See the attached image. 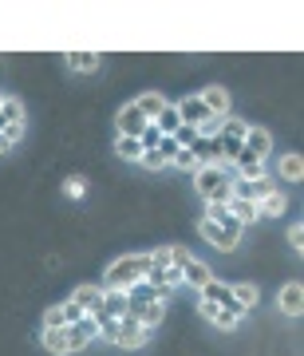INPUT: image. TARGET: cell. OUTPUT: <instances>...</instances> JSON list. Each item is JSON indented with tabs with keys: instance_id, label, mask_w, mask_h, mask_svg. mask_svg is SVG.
<instances>
[{
	"instance_id": "21",
	"label": "cell",
	"mask_w": 304,
	"mask_h": 356,
	"mask_svg": "<svg viewBox=\"0 0 304 356\" xmlns=\"http://www.w3.org/2000/svg\"><path fill=\"white\" fill-rule=\"evenodd\" d=\"M280 178H285V182H301L304 178V159L301 154H285V159H280Z\"/></svg>"
},
{
	"instance_id": "27",
	"label": "cell",
	"mask_w": 304,
	"mask_h": 356,
	"mask_svg": "<svg viewBox=\"0 0 304 356\" xmlns=\"http://www.w3.org/2000/svg\"><path fill=\"white\" fill-rule=\"evenodd\" d=\"M139 143H142V151H158V143H162V131L154 127V123H146V131L139 135Z\"/></svg>"
},
{
	"instance_id": "12",
	"label": "cell",
	"mask_w": 304,
	"mask_h": 356,
	"mask_svg": "<svg viewBox=\"0 0 304 356\" xmlns=\"http://www.w3.org/2000/svg\"><path fill=\"white\" fill-rule=\"evenodd\" d=\"M71 301H76L83 313H99L103 309V285H79V289L71 293Z\"/></svg>"
},
{
	"instance_id": "33",
	"label": "cell",
	"mask_w": 304,
	"mask_h": 356,
	"mask_svg": "<svg viewBox=\"0 0 304 356\" xmlns=\"http://www.w3.org/2000/svg\"><path fill=\"white\" fill-rule=\"evenodd\" d=\"M44 329H64V309H60V305L44 313Z\"/></svg>"
},
{
	"instance_id": "30",
	"label": "cell",
	"mask_w": 304,
	"mask_h": 356,
	"mask_svg": "<svg viewBox=\"0 0 304 356\" xmlns=\"http://www.w3.org/2000/svg\"><path fill=\"white\" fill-rule=\"evenodd\" d=\"M182 151V147H178L174 143V135H162V143H158V154H162L166 163H174V154Z\"/></svg>"
},
{
	"instance_id": "32",
	"label": "cell",
	"mask_w": 304,
	"mask_h": 356,
	"mask_svg": "<svg viewBox=\"0 0 304 356\" xmlns=\"http://www.w3.org/2000/svg\"><path fill=\"white\" fill-rule=\"evenodd\" d=\"M194 139H198V127H186V123H182V127L174 131V143H178V147H190Z\"/></svg>"
},
{
	"instance_id": "8",
	"label": "cell",
	"mask_w": 304,
	"mask_h": 356,
	"mask_svg": "<svg viewBox=\"0 0 304 356\" xmlns=\"http://www.w3.org/2000/svg\"><path fill=\"white\" fill-rule=\"evenodd\" d=\"M198 99L205 103V111L214 115V119H226V115H229V91L217 88V83H214V88H205V91H198Z\"/></svg>"
},
{
	"instance_id": "10",
	"label": "cell",
	"mask_w": 304,
	"mask_h": 356,
	"mask_svg": "<svg viewBox=\"0 0 304 356\" xmlns=\"http://www.w3.org/2000/svg\"><path fill=\"white\" fill-rule=\"evenodd\" d=\"M229 166H237V170H233V178H245V182H249V178H265V163H261L257 154H249V151H241Z\"/></svg>"
},
{
	"instance_id": "19",
	"label": "cell",
	"mask_w": 304,
	"mask_h": 356,
	"mask_svg": "<svg viewBox=\"0 0 304 356\" xmlns=\"http://www.w3.org/2000/svg\"><path fill=\"white\" fill-rule=\"evenodd\" d=\"M115 154H119L123 163H139V159H142V143L139 139H127V135H119V139H115Z\"/></svg>"
},
{
	"instance_id": "25",
	"label": "cell",
	"mask_w": 304,
	"mask_h": 356,
	"mask_svg": "<svg viewBox=\"0 0 304 356\" xmlns=\"http://www.w3.org/2000/svg\"><path fill=\"white\" fill-rule=\"evenodd\" d=\"M91 317H95V325H99V337H103V341H111V344H115L119 321H115V317H107V313H91Z\"/></svg>"
},
{
	"instance_id": "24",
	"label": "cell",
	"mask_w": 304,
	"mask_h": 356,
	"mask_svg": "<svg viewBox=\"0 0 304 356\" xmlns=\"http://www.w3.org/2000/svg\"><path fill=\"white\" fill-rule=\"evenodd\" d=\"M154 127L162 131V135H174V131L182 127V119H178V107H174V103H166V111L154 119Z\"/></svg>"
},
{
	"instance_id": "18",
	"label": "cell",
	"mask_w": 304,
	"mask_h": 356,
	"mask_svg": "<svg viewBox=\"0 0 304 356\" xmlns=\"http://www.w3.org/2000/svg\"><path fill=\"white\" fill-rule=\"evenodd\" d=\"M135 317H139L142 325H146V329L154 332V329H158V325L166 321V301H151V305H142L139 313H135Z\"/></svg>"
},
{
	"instance_id": "15",
	"label": "cell",
	"mask_w": 304,
	"mask_h": 356,
	"mask_svg": "<svg viewBox=\"0 0 304 356\" xmlns=\"http://www.w3.org/2000/svg\"><path fill=\"white\" fill-rule=\"evenodd\" d=\"M99 313H107V317H127V293L123 289H103V309Z\"/></svg>"
},
{
	"instance_id": "3",
	"label": "cell",
	"mask_w": 304,
	"mask_h": 356,
	"mask_svg": "<svg viewBox=\"0 0 304 356\" xmlns=\"http://www.w3.org/2000/svg\"><path fill=\"white\" fill-rule=\"evenodd\" d=\"M151 341V329H146V325H142L139 317H119V332H115V344H119V348H139V344H146Z\"/></svg>"
},
{
	"instance_id": "23",
	"label": "cell",
	"mask_w": 304,
	"mask_h": 356,
	"mask_svg": "<svg viewBox=\"0 0 304 356\" xmlns=\"http://www.w3.org/2000/svg\"><path fill=\"white\" fill-rule=\"evenodd\" d=\"M233 301L249 313V309L257 305V285H253V281H241V285H233Z\"/></svg>"
},
{
	"instance_id": "35",
	"label": "cell",
	"mask_w": 304,
	"mask_h": 356,
	"mask_svg": "<svg viewBox=\"0 0 304 356\" xmlns=\"http://www.w3.org/2000/svg\"><path fill=\"white\" fill-rule=\"evenodd\" d=\"M289 242H292V250H304V226H292L289 229Z\"/></svg>"
},
{
	"instance_id": "26",
	"label": "cell",
	"mask_w": 304,
	"mask_h": 356,
	"mask_svg": "<svg viewBox=\"0 0 304 356\" xmlns=\"http://www.w3.org/2000/svg\"><path fill=\"white\" fill-rule=\"evenodd\" d=\"M241 317H245V313H233V309H214V317H210V321H214L217 329H233Z\"/></svg>"
},
{
	"instance_id": "2",
	"label": "cell",
	"mask_w": 304,
	"mask_h": 356,
	"mask_svg": "<svg viewBox=\"0 0 304 356\" xmlns=\"http://www.w3.org/2000/svg\"><path fill=\"white\" fill-rule=\"evenodd\" d=\"M241 234H245V226H241L233 214H229L226 222H205L202 218V238L214 245V250H237Z\"/></svg>"
},
{
	"instance_id": "13",
	"label": "cell",
	"mask_w": 304,
	"mask_h": 356,
	"mask_svg": "<svg viewBox=\"0 0 304 356\" xmlns=\"http://www.w3.org/2000/svg\"><path fill=\"white\" fill-rule=\"evenodd\" d=\"M44 348H48L51 356H71V332L64 329H44Z\"/></svg>"
},
{
	"instance_id": "20",
	"label": "cell",
	"mask_w": 304,
	"mask_h": 356,
	"mask_svg": "<svg viewBox=\"0 0 304 356\" xmlns=\"http://www.w3.org/2000/svg\"><path fill=\"white\" fill-rule=\"evenodd\" d=\"M64 60H67L71 72H95V67H99V56H95V51H67Z\"/></svg>"
},
{
	"instance_id": "36",
	"label": "cell",
	"mask_w": 304,
	"mask_h": 356,
	"mask_svg": "<svg viewBox=\"0 0 304 356\" xmlns=\"http://www.w3.org/2000/svg\"><path fill=\"white\" fill-rule=\"evenodd\" d=\"M0 103H4V95H0Z\"/></svg>"
},
{
	"instance_id": "29",
	"label": "cell",
	"mask_w": 304,
	"mask_h": 356,
	"mask_svg": "<svg viewBox=\"0 0 304 356\" xmlns=\"http://www.w3.org/2000/svg\"><path fill=\"white\" fill-rule=\"evenodd\" d=\"M60 309H64V325H79V321L87 317V313H83V309H79L76 301H64Z\"/></svg>"
},
{
	"instance_id": "16",
	"label": "cell",
	"mask_w": 304,
	"mask_h": 356,
	"mask_svg": "<svg viewBox=\"0 0 304 356\" xmlns=\"http://www.w3.org/2000/svg\"><path fill=\"white\" fill-rule=\"evenodd\" d=\"M135 107L146 115V123H154V119L166 111V95H158V91H146V95H139V99H135Z\"/></svg>"
},
{
	"instance_id": "34",
	"label": "cell",
	"mask_w": 304,
	"mask_h": 356,
	"mask_svg": "<svg viewBox=\"0 0 304 356\" xmlns=\"http://www.w3.org/2000/svg\"><path fill=\"white\" fill-rule=\"evenodd\" d=\"M64 191L71 194V198H79V194L87 191V182H83V178H67V182H64Z\"/></svg>"
},
{
	"instance_id": "7",
	"label": "cell",
	"mask_w": 304,
	"mask_h": 356,
	"mask_svg": "<svg viewBox=\"0 0 304 356\" xmlns=\"http://www.w3.org/2000/svg\"><path fill=\"white\" fill-rule=\"evenodd\" d=\"M178 107V119L186 123V127H202L205 119H210V111H205V103L198 99V95H186L182 103H174Z\"/></svg>"
},
{
	"instance_id": "14",
	"label": "cell",
	"mask_w": 304,
	"mask_h": 356,
	"mask_svg": "<svg viewBox=\"0 0 304 356\" xmlns=\"http://www.w3.org/2000/svg\"><path fill=\"white\" fill-rule=\"evenodd\" d=\"M210 277H214V273H210V266H205V261H198V257H190V261L182 266V281H186L190 289H202Z\"/></svg>"
},
{
	"instance_id": "31",
	"label": "cell",
	"mask_w": 304,
	"mask_h": 356,
	"mask_svg": "<svg viewBox=\"0 0 304 356\" xmlns=\"http://www.w3.org/2000/svg\"><path fill=\"white\" fill-rule=\"evenodd\" d=\"M170 166H182V170H202V166H198V159H194L190 151H186V147H182V151L174 154V163Z\"/></svg>"
},
{
	"instance_id": "17",
	"label": "cell",
	"mask_w": 304,
	"mask_h": 356,
	"mask_svg": "<svg viewBox=\"0 0 304 356\" xmlns=\"http://www.w3.org/2000/svg\"><path fill=\"white\" fill-rule=\"evenodd\" d=\"M285 206H289V202H285V194H280V191H269L265 198L257 202V218H261V214H265V218H280V214H285Z\"/></svg>"
},
{
	"instance_id": "9",
	"label": "cell",
	"mask_w": 304,
	"mask_h": 356,
	"mask_svg": "<svg viewBox=\"0 0 304 356\" xmlns=\"http://www.w3.org/2000/svg\"><path fill=\"white\" fill-rule=\"evenodd\" d=\"M241 151H249V154H257L261 163L269 159V151H273V135H269L265 127H249L245 131V147Z\"/></svg>"
},
{
	"instance_id": "6",
	"label": "cell",
	"mask_w": 304,
	"mask_h": 356,
	"mask_svg": "<svg viewBox=\"0 0 304 356\" xmlns=\"http://www.w3.org/2000/svg\"><path fill=\"white\" fill-rule=\"evenodd\" d=\"M115 127H119V135H127V139H139L142 131H146V115H142L135 103H127L123 111L115 115Z\"/></svg>"
},
{
	"instance_id": "28",
	"label": "cell",
	"mask_w": 304,
	"mask_h": 356,
	"mask_svg": "<svg viewBox=\"0 0 304 356\" xmlns=\"http://www.w3.org/2000/svg\"><path fill=\"white\" fill-rule=\"evenodd\" d=\"M139 166H146V170H162V166H170V163H166V159H162L158 151H142Z\"/></svg>"
},
{
	"instance_id": "11",
	"label": "cell",
	"mask_w": 304,
	"mask_h": 356,
	"mask_svg": "<svg viewBox=\"0 0 304 356\" xmlns=\"http://www.w3.org/2000/svg\"><path fill=\"white\" fill-rule=\"evenodd\" d=\"M301 309H304V285H301V281H289V285L280 289V313L301 317Z\"/></svg>"
},
{
	"instance_id": "1",
	"label": "cell",
	"mask_w": 304,
	"mask_h": 356,
	"mask_svg": "<svg viewBox=\"0 0 304 356\" xmlns=\"http://www.w3.org/2000/svg\"><path fill=\"white\" fill-rule=\"evenodd\" d=\"M146 269H151V254L119 257V261H111V269H107V285H103V289H130L135 281L146 277Z\"/></svg>"
},
{
	"instance_id": "22",
	"label": "cell",
	"mask_w": 304,
	"mask_h": 356,
	"mask_svg": "<svg viewBox=\"0 0 304 356\" xmlns=\"http://www.w3.org/2000/svg\"><path fill=\"white\" fill-rule=\"evenodd\" d=\"M229 214L237 218L241 226H253V222H257V206L253 202H241V198H229Z\"/></svg>"
},
{
	"instance_id": "5",
	"label": "cell",
	"mask_w": 304,
	"mask_h": 356,
	"mask_svg": "<svg viewBox=\"0 0 304 356\" xmlns=\"http://www.w3.org/2000/svg\"><path fill=\"white\" fill-rule=\"evenodd\" d=\"M269 191H273L269 175L265 178H249V182H245V178H233V182H229V194H233V198H241V202H253V206L261 202Z\"/></svg>"
},
{
	"instance_id": "4",
	"label": "cell",
	"mask_w": 304,
	"mask_h": 356,
	"mask_svg": "<svg viewBox=\"0 0 304 356\" xmlns=\"http://www.w3.org/2000/svg\"><path fill=\"white\" fill-rule=\"evenodd\" d=\"M198 301H210V305H217V309H233V313H245V309L233 301V289H229L226 281H217V277H210L198 289Z\"/></svg>"
}]
</instances>
